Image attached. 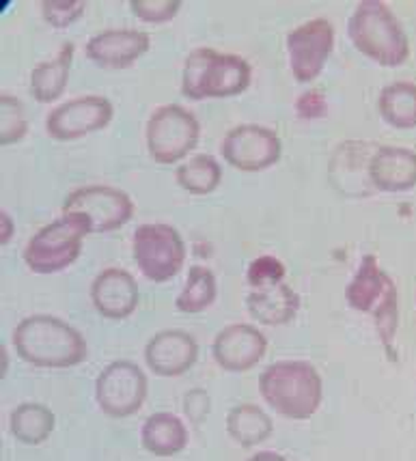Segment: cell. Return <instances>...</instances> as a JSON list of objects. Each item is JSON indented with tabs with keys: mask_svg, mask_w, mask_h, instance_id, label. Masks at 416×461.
I'll return each instance as SVG.
<instances>
[{
	"mask_svg": "<svg viewBox=\"0 0 416 461\" xmlns=\"http://www.w3.org/2000/svg\"><path fill=\"white\" fill-rule=\"evenodd\" d=\"M267 351V339L253 323H229L212 345L213 360L229 373L255 369Z\"/></svg>",
	"mask_w": 416,
	"mask_h": 461,
	"instance_id": "13",
	"label": "cell"
},
{
	"mask_svg": "<svg viewBox=\"0 0 416 461\" xmlns=\"http://www.w3.org/2000/svg\"><path fill=\"white\" fill-rule=\"evenodd\" d=\"M246 309L257 323L285 326L298 315L300 295L287 283L253 289L246 295Z\"/></svg>",
	"mask_w": 416,
	"mask_h": 461,
	"instance_id": "19",
	"label": "cell"
},
{
	"mask_svg": "<svg viewBox=\"0 0 416 461\" xmlns=\"http://www.w3.org/2000/svg\"><path fill=\"white\" fill-rule=\"evenodd\" d=\"M134 261L151 283H168L185 261V244L179 230L167 222H145L132 238Z\"/></svg>",
	"mask_w": 416,
	"mask_h": 461,
	"instance_id": "7",
	"label": "cell"
},
{
	"mask_svg": "<svg viewBox=\"0 0 416 461\" xmlns=\"http://www.w3.org/2000/svg\"><path fill=\"white\" fill-rule=\"evenodd\" d=\"M335 48V26L328 18L306 20L287 35V57L298 82H313Z\"/></svg>",
	"mask_w": 416,
	"mask_h": 461,
	"instance_id": "11",
	"label": "cell"
},
{
	"mask_svg": "<svg viewBox=\"0 0 416 461\" xmlns=\"http://www.w3.org/2000/svg\"><path fill=\"white\" fill-rule=\"evenodd\" d=\"M199 360V343L185 330H160L145 345L147 366L160 377H179Z\"/></svg>",
	"mask_w": 416,
	"mask_h": 461,
	"instance_id": "14",
	"label": "cell"
},
{
	"mask_svg": "<svg viewBox=\"0 0 416 461\" xmlns=\"http://www.w3.org/2000/svg\"><path fill=\"white\" fill-rule=\"evenodd\" d=\"M54 427H57V416L43 403H22L9 416L11 433L15 440L26 447H37V444L46 442L52 436Z\"/></svg>",
	"mask_w": 416,
	"mask_h": 461,
	"instance_id": "23",
	"label": "cell"
},
{
	"mask_svg": "<svg viewBox=\"0 0 416 461\" xmlns=\"http://www.w3.org/2000/svg\"><path fill=\"white\" fill-rule=\"evenodd\" d=\"M349 41L360 54L382 68H397L410 57V41L402 22L382 0H360L348 20Z\"/></svg>",
	"mask_w": 416,
	"mask_h": 461,
	"instance_id": "3",
	"label": "cell"
},
{
	"mask_svg": "<svg viewBox=\"0 0 416 461\" xmlns=\"http://www.w3.org/2000/svg\"><path fill=\"white\" fill-rule=\"evenodd\" d=\"M366 175L371 185L382 192L397 194L412 190L416 185V151L395 145L377 147L366 164Z\"/></svg>",
	"mask_w": 416,
	"mask_h": 461,
	"instance_id": "17",
	"label": "cell"
},
{
	"mask_svg": "<svg viewBox=\"0 0 416 461\" xmlns=\"http://www.w3.org/2000/svg\"><path fill=\"white\" fill-rule=\"evenodd\" d=\"M151 48V37L136 29H108L86 41L85 54L104 69H128Z\"/></svg>",
	"mask_w": 416,
	"mask_h": 461,
	"instance_id": "15",
	"label": "cell"
},
{
	"mask_svg": "<svg viewBox=\"0 0 416 461\" xmlns=\"http://www.w3.org/2000/svg\"><path fill=\"white\" fill-rule=\"evenodd\" d=\"M375 321V330L380 334L382 343L386 348H391L393 339H395L397 328H399V298H397V285L388 291V295L384 298L377 309L371 312Z\"/></svg>",
	"mask_w": 416,
	"mask_h": 461,
	"instance_id": "29",
	"label": "cell"
},
{
	"mask_svg": "<svg viewBox=\"0 0 416 461\" xmlns=\"http://www.w3.org/2000/svg\"><path fill=\"white\" fill-rule=\"evenodd\" d=\"M250 63L240 54H222L213 48H194L184 60L182 93L188 100H222L249 89Z\"/></svg>",
	"mask_w": 416,
	"mask_h": 461,
	"instance_id": "4",
	"label": "cell"
},
{
	"mask_svg": "<svg viewBox=\"0 0 416 461\" xmlns=\"http://www.w3.org/2000/svg\"><path fill=\"white\" fill-rule=\"evenodd\" d=\"M393 287H395V281L382 270L377 257L365 255L354 278L346 287V300L354 311L374 312Z\"/></svg>",
	"mask_w": 416,
	"mask_h": 461,
	"instance_id": "18",
	"label": "cell"
},
{
	"mask_svg": "<svg viewBox=\"0 0 416 461\" xmlns=\"http://www.w3.org/2000/svg\"><path fill=\"white\" fill-rule=\"evenodd\" d=\"M175 179L190 194L205 196L218 188L222 179V168L210 153H196L190 160L179 164Z\"/></svg>",
	"mask_w": 416,
	"mask_h": 461,
	"instance_id": "25",
	"label": "cell"
},
{
	"mask_svg": "<svg viewBox=\"0 0 416 461\" xmlns=\"http://www.w3.org/2000/svg\"><path fill=\"white\" fill-rule=\"evenodd\" d=\"M14 233H15V224H14V218L9 216L7 212H0V246H7L11 240H14Z\"/></svg>",
	"mask_w": 416,
	"mask_h": 461,
	"instance_id": "34",
	"label": "cell"
},
{
	"mask_svg": "<svg viewBox=\"0 0 416 461\" xmlns=\"http://www.w3.org/2000/svg\"><path fill=\"white\" fill-rule=\"evenodd\" d=\"M63 213H85L93 233H111L134 216V201L128 192L114 185H82L63 201Z\"/></svg>",
	"mask_w": 416,
	"mask_h": 461,
	"instance_id": "9",
	"label": "cell"
},
{
	"mask_svg": "<svg viewBox=\"0 0 416 461\" xmlns=\"http://www.w3.org/2000/svg\"><path fill=\"white\" fill-rule=\"evenodd\" d=\"M140 291L136 278L123 267H106L93 278L91 302L106 320H125L136 311Z\"/></svg>",
	"mask_w": 416,
	"mask_h": 461,
	"instance_id": "16",
	"label": "cell"
},
{
	"mask_svg": "<svg viewBox=\"0 0 416 461\" xmlns=\"http://www.w3.org/2000/svg\"><path fill=\"white\" fill-rule=\"evenodd\" d=\"M41 15L54 29H68L85 14V0H41Z\"/></svg>",
	"mask_w": 416,
	"mask_h": 461,
	"instance_id": "28",
	"label": "cell"
},
{
	"mask_svg": "<svg viewBox=\"0 0 416 461\" xmlns=\"http://www.w3.org/2000/svg\"><path fill=\"white\" fill-rule=\"evenodd\" d=\"M249 461H287V459L275 451H259V453H255Z\"/></svg>",
	"mask_w": 416,
	"mask_h": 461,
	"instance_id": "35",
	"label": "cell"
},
{
	"mask_svg": "<svg viewBox=\"0 0 416 461\" xmlns=\"http://www.w3.org/2000/svg\"><path fill=\"white\" fill-rule=\"evenodd\" d=\"M140 442L156 457H173L188 444V429L173 411H156L142 425Z\"/></svg>",
	"mask_w": 416,
	"mask_h": 461,
	"instance_id": "20",
	"label": "cell"
},
{
	"mask_svg": "<svg viewBox=\"0 0 416 461\" xmlns=\"http://www.w3.org/2000/svg\"><path fill=\"white\" fill-rule=\"evenodd\" d=\"M222 158L244 173H259L281 160L283 142L275 130L257 123L235 125L224 134Z\"/></svg>",
	"mask_w": 416,
	"mask_h": 461,
	"instance_id": "10",
	"label": "cell"
},
{
	"mask_svg": "<svg viewBox=\"0 0 416 461\" xmlns=\"http://www.w3.org/2000/svg\"><path fill=\"white\" fill-rule=\"evenodd\" d=\"M184 410L185 416H188L194 425H199V422L205 420L207 411H210V397H207V393L201 391V388L190 391L184 399Z\"/></svg>",
	"mask_w": 416,
	"mask_h": 461,
	"instance_id": "33",
	"label": "cell"
},
{
	"mask_svg": "<svg viewBox=\"0 0 416 461\" xmlns=\"http://www.w3.org/2000/svg\"><path fill=\"white\" fill-rule=\"evenodd\" d=\"M295 111L303 119H321L328 113L326 97L320 91H306L295 102Z\"/></svg>",
	"mask_w": 416,
	"mask_h": 461,
	"instance_id": "32",
	"label": "cell"
},
{
	"mask_svg": "<svg viewBox=\"0 0 416 461\" xmlns=\"http://www.w3.org/2000/svg\"><path fill=\"white\" fill-rule=\"evenodd\" d=\"M377 111L388 125L397 130L416 128V85L399 80L386 85L377 95Z\"/></svg>",
	"mask_w": 416,
	"mask_h": 461,
	"instance_id": "24",
	"label": "cell"
},
{
	"mask_svg": "<svg viewBox=\"0 0 416 461\" xmlns=\"http://www.w3.org/2000/svg\"><path fill=\"white\" fill-rule=\"evenodd\" d=\"M0 354H3V377L7 375V349L3 348V351H0Z\"/></svg>",
	"mask_w": 416,
	"mask_h": 461,
	"instance_id": "36",
	"label": "cell"
},
{
	"mask_svg": "<svg viewBox=\"0 0 416 461\" xmlns=\"http://www.w3.org/2000/svg\"><path fill=\"white\" fill-rule=\"evenodd\" d=\"M95 399L111 419L134 416L147 399V375L132 360H114L97 375Z\"/></svg>",
	"mask_w": 416,
	"mask_h": 461,
	"instance_id": "8",
	"label": "cell"
},
{
	"mask_svg": "<svg viewBox=\"0 0 416 461\" xmlns=\"http://www.w3.org/2000/svg\"><path fill=\"white\" fill-rule=\"evenodd\" d=\"M114 117L111 100L104 95H80L52 108L46 130L54 140H78L82 136L104 130Z\"/></svg>",
	"mask_w": 416,
	"mask_h": 461,
	"instance_id": "12",
	"label": "cell"
},
{
	"mask_svg": "<svg viewBox=\"0 0 416 461\" xmlns=\"http://www.w3.org/2000/svg\"><path fill=\"white\" fill-rule=\"evenodd\" d=\"M275 431V422L264 408L255 403H240L229 410L227 433L240 447L250 448L266 442Z\"/></svg>",
	"mask_w": 416,
	"mask_h": 461,
	"instance_id": "22",
	"label": "cell"
},
{
	"mask_svg": "<svg viewBox=\"0 0 416 461\" xmlns=\"http://www.w3.org/2000/svg\"><path fill=\"white\" fill-rule=\"evenodd\" d=\"M130 9L142 22L164 24V22H171L179 14L182 3L179 0H132Z\"/></svg>",
	"mask_w": 416,
	"mask_h": 461,
	"instance_id": "30",
	"label": "cell"
},
{
	"mask_svg": "<svg viewBox=\"0 0 416 461\" xmlns=\"http://www.w3.org/2000/svg\"><path fill=\"white\" fill-rule=\"evenodd\" d=\"M71 63H74V43L65 41L61 50L52 59L43 60L31 74V93L37 102L52 104L63 95L68 86Z\"/></svg>",
	"mask_w": 416,
	"mask_h": 461,
	"instance_id": "21",
	"label": "cell"
},
{
	"mask_svg": "<svg viewBox=\"0 0 416 461\" xmlns=\"http://www.w3.org/2000/svg\"><path fill=\"white\" fill-rule=\"evenodd\" d=\"M246 278H249V285L253 289L270 287V285L283 283L285 266L276 259V257L261 255V257H257V259L249 266Z\"/></svg>",
	"mask_w": 416,
	"mask_h": 461,
	"instance_id": "31",
	"label": "cell"
},
{
	"mask_svg": "<svg viewBox=\"0 0 416 461\" xmlns=\"http://www.w3.org/2000/svg\"><path fill=\"white\" fill-rule=\"evenodd\" d=\"M259 394L285 419L309 420L324 399V382L311 362L278 360L259 375Z\"/></svg>",
	"mask_w": 416,
	"mask_h": 461,
	"instance_id": "2",
	"label": "cell"
},
{
	"mask_svg": "<svg viewBox=\"0 0 416 461\" xmlns=\"http://www.w3.org/2000/svg\"><path fill=\"white\" fill-rule=\"evenodd\" d=\"M29 134V119L22 102L15 95H0V145L9 147Z\"/></svg>",
	"mask_w": 416,
	"mask_h": 461,
	"instance_id": "27",
	"label": "cell"
},
{
	"mask_svg": "<svg viewBox=\"0 0 416 461\" xmlns=\"http://www.w3.org/2000/svg\"><path fill=\"white\" fill-rule=\"evenodd\" d=\"M93 233L85 213H63L59 221L37 230L24 249V263L35 274H57L74 266L82 252V241Z\"/></svg>",
	"mask_w": 416,
	"mask_h": 461,
	"instance_id": "5",
	"label": "cell"
},
{
	"mask_svg": "<svg viewBox=\"0 0 416 461\" xmlns=\"http://www.w3.org/2000/svg\"><path fill=\"white\" fill-rule=\"evenodd\" d=\"M22 360L41 369H69L86 358V341L68 321L54 315L24 317L14 330Z\"/></svg>",
	"mask_w": 416,
	"mask_h": 461,
	"instance_id": "1",
	"label": "cell"
},
{
	"mask_svg": "<svg viewBox=\"0 0 416 461\" xmlns=\"http://www.w3.org/2000/svg\"><path fill=\"white\" fill-rule=\"evenodd\" d=\"M216 276H213L210 267L193 266L188 270L182 294L175 300V306H177V311L188 312V315L203 312L216 302Z\"/></svg>",
	"mask_w": 416,
	"mask_h": 461,
	"instance_id": "26",
	"label": "cell"
},
{
	"mask_svg": "<svg viewBox=\"0 0 416 461\" xmlns=\"http://www.w3.org/2000/svg\"><path fill=\"white\" fill-rule=\"evenodd\" d=\"M199 119L179 104H164L147 119V151L158 164H175L184 160L199 145Z\"/></svg>",
	"mask_w": 416,
	"mask_h": 461,
	"instance_id": "6",
	"label": "cell"
}]
</instances>
